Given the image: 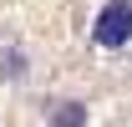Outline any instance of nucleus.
Segmentation results:
<instances>
[{
    "mask_svg": "<svg viewBox=\"0 0 132 127\" xmlns=\"http://www.w3.org/2000/svg\"><path fill=\"white\" fill-rule=\"evenodd\" d=\"M92 41L102 51H122L132 41V0H107L92 20Z\"/></svg>",
    "mask_w": 132,
    "mask_h": 127,
    "instance_id": "nucleus-1",
    "label": "nucleus"
},
{
    "mask_svg": "<svg viewBox=\"0 0 132 127\" xmlns=\"http://www.w3.org/2000/svg\"><path fill=\"white\" fill-rule=\"evenodd\" d=\"M56 127H86V107L81 102H61L56 107Z\"/></svg>",
    "mask_w": 132,
    "mask_h": 127,
    "instance_id": "nucleus-2",
    "label": "nucleus"
}]
</instances>
